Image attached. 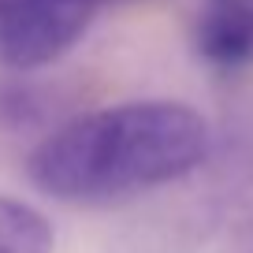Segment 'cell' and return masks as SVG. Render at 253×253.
Listing matches in <instances>:
<instances>
[{"mask_svg": "<svg viewBox=\"0 0 253 253\" xmlns=\"http://www.w3.org/2000/svg\"><path fill=\"white\" fill-rule=\"evenodd\" d=\"M209 123L194 104L138 97L86 108L26 157L38 194L67 205H112L186 179L209 157Z\"/></svg>", "mask_w": 253, "mask_h": 253, "instance_id": "obj_1", "label": "cell"}, {"mask_svg": "<svg viewBox=\"0 0 253 253\" xmlns=\"http://www.w3.org/2000/svg\"><path fill=\"white\" fill-rule=\"evenodd\" d=\"M108 0H0V67L34 75L60 63Z\"/></svg>", "mask_w": 253, "mask_h": 253, "instance_id": "obj_2", "label": "cell"}, {"mask_svg": "<svg viewBox=\"0 0 253 253\" xmlns=\"http://www.w3.org/2000/svg\"><path fill=\"white\" fill-rule=\"evenodd\" d=\"M194 48L216 71L253 63V0H205L194 23Z\"/></svg>", "mask_w": 253, "mask_h": 253, "instance_id": "obj_3", "label": "cell"}, {"mask_svg": "<svg viewBox=\"0 0 253 253\" xmlns=\"http://www.w3.org/2000/svg\"><path fill=\"white\" fill-rule=\"evenodd\" d=\"M0 253H56V227L38 205L0 194Z\"/></svg>", "mask_w": 253, "mask_h": 253, "instance_id": "obj_4", "label": "cell"}]
</instances>
